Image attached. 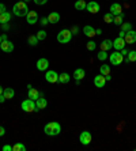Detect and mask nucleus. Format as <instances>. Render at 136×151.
I'll return each mask as SVG.
<instances>
[{
	"label": "nucleus",
	"instance_id": "obj_1",
	"mask_svg": "<svg viewBox=\"0 0 136 151\" xmlns=\"http://www.w3.org/2000/svg\"><path fill=\"white\" fill-rule=\"evenodd\" d=\"M44 132H45L48 136H57V135L61 132V125H60L57 121H50V123L45 124Z\"/></svg>",
	"mask_w": 136,
	"mask_h": 151
},
{
	"label": "nucleus",
	"instance_id": "obj_2",
	"mask_svg": "<svg viewBox=\"0 0 136 151\" xmlns=\"http://www.w3.org/2000/svg\"><path fill=\"white\" fill-rule=\"evenodd\" d=\"M29 7H27V3L26 1H18V3L14 4V7H12V12H14L15 17H26L29 12Z\"/></svg>",
	"mask_w": 136,
	"mask_h": 151
},
{
	"label": "nucleus",
	"instance_id": "obj_3",
	"mask_svg": "<svg viewBox=\"0 0 136 151\" xmlns=\"http://www.w3.org/2000/svg\"><path fill=\"white\" fill-rule=\"evenodd\" d=\"M71 40H72V33H71V30H68V29H63V30L59 32V34H57V41H59L60 44H68Z\"/></svg>",
	"mask_w": 136,
	"mask_h": 151
},
{
	"label": "nucleus",
	"instance_id": "obj_4",
	"mask_svg": "<svg viewBox=\"0 0 136 151\" xmlns=\"http://www.w3.org/2000/svg\"><path fill=\"white\" fill-rule=\"evenodd\" d=\"M22 106V110L26 113H30V112H37V106H35V101H33V99L27 98L24 99L23 102L21 104Z\"/></svg>",
	"mask_w": 136,
	"mask_h": 151
},
{
	"label": "nucleus",
	"instance_id": "obj_5",
	"mask_svg": "<svg viewBox=\"0 0 136 151\" xmlns=\"http://www.w3.org/2000/svg\"><path fill=\"white\" fill-rule=\"evenodd\" d=\"M109 60H110L112 65H120V64H122V61H124V56L120 53V50H116V52H113L112 55L109 56Z\"/></svg>",
	"mask_w": 136,
	"mask_h": 151
},
{
	"label": "nucleus",
	"instance_id": "obj_6",
	"mask_svg": "<svg viewBox=\"0 0 136 151\" xmlns=\"http://www.w3.org/2000/svg\"><path fill=\"white\" fill-rule=\"evenodd\" d=\"M91 140H93V136H91V134L89 132V131H83V132H80L79 142L83 144V146H89V144L91 143Z\"/></svg>",
	"mask_w": 136,
	"mask_h": 151
},
{
	"label": "nucleus",
	"instance_id": "obj_7",
	"mask_svg": "<svg viewBox=\"0 0 136 151\" xmlns=\"http://www.w3.org/2000/svg\"><path fill=\"white\" fill-rule=\"evenodd\" d=\"M124 41H125L127 45H132L136 42V32L135 30H129V32L125 33L124 35Z\"/></svg>",
	"mask_w": 136,
	"mask_h": 151
},
{
	"label": "nucleus",
	"instance_id": "obj_8",
	"mask_svg": "<svg viewBox=\"0 0 136 151\" xmlns=\"http://www.w3.org/2000/svg\"><path fill=\"white\" fill-rule=\"evenodd\" d=\"M45 79L49 83H57L59 82V75H57L56 71H46Z\"/></svg>",
	"mask_w": 136,
	"mask_h": 151
},
{
	"label": "nucleus",
	"instance_id": "obj_9",
	"mask_svg": "<svg viewBox=\"0 0 136 151\" xmlns=\"http://www.w3.org/2000/svg\"><path fill=\"white\" fill-rule=\"evenodd\" d=\"M0 49L3 50V52L6 53H11V52H14V44L11 41H1V44H0Z\"/></svg>",
	"mask_w": 136,
	"mask_h": 151
},
{
	"label": "nucleus",
	"instance_id": "obj_10",
	"mask_svg": "<svg viewBox=\"0 0 136 151\" xmlns=\"http://www.w3.org/2000/svg\"><path fill=\"white\" fill-rule=\"evenodd\" d=\"M26 22L29 25H34L38 22V14L35 11H29L27 15H26Z\"/></svg>",
	"mask_w": 136,
	"mask_h": 151
},
{
	"label": "nucleus",
	"instance_id": "obj_11",
	"mask_svg": "<svg viewBox=\"0 0 136 151\" xmlns=\"http://www.w3.org/2000/svg\"><path fill=\"white\" fill-rule=\"evenodd\" d=\"M86 10H87L90 14H97V12H99L101 7H99L98 1H90V3H87V6H86Z\"/></svg>",
	"mask_w": 136,
	"mask_h": 151
},
{
	"label": "nucleus",
	"instance_id": "obj_12",
	"mask_svg": "<svg viewBox=\"0 0 136 151\" xmlns=\"http://www.w3.org/2000/svg\"><path fill=\"white\" fill-rule=\"evenodd\" d=\"M35 65H37V70L38 71H46L49 67V61L45 57H41V59H38V61H37Z\"/></svg>",
	"mask_w": 136,
	"mask_h": 151
},
{
	"label": "nucleus",
	"instance_id": "obj_13",
	"mask_svg": "<svg viewBox=\"0 0 136 151\" xmlns=\"http://www.w3.org/2000/svg\"><path fill=\"white\" fill-rule=\"evenodd\" d=\"M125 41H124V38H121V37H117V38L113 41V48H114L116 50H121L125 48Z\"/></svg>",
	"mask_w": 136,
	"mask_h": 151
},
{
	"label": "nucleus",
	"instance_id": "obj_14",
	"mask_svg": "<svg viewBox=\"0 0 136 151\" xmlns=\"http://www.w3.org/2000/svg\"><path fill=\"white\" fill-rule=\"evenodd\" d=\"M105 83H106V79H105V76H104L102 74L97 75V76L94 78V84H95V87L102 88V87H105Z\"/></svg>",
	"mask_w": 136,
	"mask_h": 151
},
{
	"label": "nucleus",
	"instance_id": "obj_15",
	"mask_svg": "<svg viewBox=\"0 0 136 151\" xmlns=\"http://www.w3.org/2000/svg\"><path fill=\"white\" fill-rule=\"evenodd\" d=\"M110 14H112L113 17L122 14V7H121V4H119V3H113L112 6H110Z\"/></svg>",
	"mask_w": 136,
	"mask_h": 151
},
{
	"label": "nucleus",
	"instance_id": "obj_16",
	"mask_svg": "<svg viewBox=\"0 0 136 151\" xmlns=\"http://www.w3.org/2000/svg\"><path fill=\"white\" fill-rule=\"evenodd\" d=\"M35 106H37V112H38V110L45 109L46 106H48V101H46V98H44V97H40V98L35 101Z\"/></svg>",
	"mask_w": 136,
	"mask_h": 151
},
{
	"label": "nucleus",
	"instance_id": "obj_17",
	"mask_svg": "<svg viewBox=\"0 0 136 151\" xmlns=\"http://www.w3.org/2000/svg\"><path fill=\"white\" fill-rule=\"evenodd\" d=\"M83 34L86 35V37H90V38H93L95 35V29L91 25H86L83 27Z\"/></svg>",
	"mask_w": 136,
	"mask_h": 151
},
{
	"label": "nucleus",
	"instance_id": "obj_18",
	"mask_svg": "<svg viewBox=\"0 0 136 151\" xmlns=\"http://www.w3.org/2000/svg\"><path fill=\"white\" fill-rule=\"evenodd\" d=\"M73 78H75V81H82L84 76H86V72H84L83 68H76V70L73 71Z\"/></svg>",
	"mask_w": 136,
	"mask_h": 151
},
{
	"label": "nucleus",
	"instance_id": "obj_19",
	"mask_svg": "<svg viewBox=\"0 0 136 151\" xmlns=\"http://www.w3.org/2000/svg\"><path fill=\"white\" fill-rule=\"evenodd\" d=\"M27 98L33 99V101H37L40 98V91L37 88H29V93H27Z\"/></svg>",
	"mask_w": 136,
	"mask_h": 151
},
{
	"label": "nucleus",
	"instance_id": "obj_20",
	"mask_svg": "<svg viewBox=\"0 0 136 151\" xmlns=\"http://www.w3.org/2000/svg\"><path fill=\"white\" fill-rule=\"evenodd\" d=\"M48 21H49V23H52V25L59 23L60 14H59V12H50V14H49V17H48Z\"/></svg>",
	"mask_w": 136,
	"mask_h": 151
},
{
	"label": "nucleus",
	"instance_id": "obj_21",
	"mask_svg": "<svg viewBox=\"0 0 136 151\" xmlns=\"http://www.w3.org/2000/svg\"><path fill=\"white\" fill-rule=\"evenodd\" d=\"M113 46V42L110 41V40H104V41L101 42V50H105V52H108L109 49H112Z\"/></svg>",
	"mask_w": 136,
	"mask_h": 151
},
{
	"label": "nucleus",
	"instance_id": "obj_22",
	"mask_svg": "<svg viewBox=\"0 0 136 151\" xmlns=\"http://www.w3.org/2000/svg\"><path fill=\"white\" fill-rule=\"evenodd\" d=\"M3 95L6 97V99H12V98H14V95H15L14 88H11V87L4 88V90H3Z\"/></svg>",
	"mask_w": 136,
	"mask_h": 151
},
{
	"label": "nucleus",
	"instance_id": "obj_23",
	"mask_svg": "<svg viewBox=\"0 0 136 151\" xmlns=\"http://www.w3.org/2000/svg\"><path fill=\"white\" fill-rule=\"evenodd\" d=\"M124 61L125 63H133V61H136V50H129L127 57L124 59Z\"/></svg>",
	"mask_w": 136,
	"mask_h": 151
},
{
	"label": "nucleus",
	"instance_id": "obj_24",
	"mask_svg": "<svg viewBox=\"0 0 136 151\" xmlns=\"http://www.w3.org/2000/svg\"><path fill=\"white\" fill-rule=\"evenodd\" d=\"M11 19V14L8 12V11H6V12H3V14H0V23L3 25V23H8Z\"/></svg>",
	"mask_w": 136,
	"mask_h": 151
},
{
	"label": "nucleus",
	"instance_id": "obj_25",
	"mask_svg": "<svg viewBox=\"0 0 136 151\" xmlns=\"http://www.w3.org/2000/svg\"><path fill=\"white\" fill-rule=\"evenodd\" d=\"M70 79H71V76L67 72H63V74L59 75V83H63V84L70 83Z\"/></svg>",
	"mask_w": 136,
	"mask_h": 151
},
{
	"label": "nucleus",
	"instance_id": "obj_26",
	"mask_svg": "<svg viewBox=\"0 0 136 151\" xmlns=\"http://www.w3.org/2000/svg\"><path fill=\"white\" fill-rule=\"evenodd\" d=\"M86 6H87V3L84 0H78L76 3H75V10L83 11V10H86Z\"/></svg>",
	"mask_w": 136,
	"mask_h": 151
},
{
	"label": "nucleus",
	"instance_id": "obj_27",
	"mask_svg": "<svg viewBox=\"0 0 136 151\" xmlns=\"http://www.w3.org/2000/svg\"><path fill=\"white\" fill-rule=\"evenodd\" d=\"M99 71H101V74L104 75V76H108V75H110V67H109L108 64H102L101 68H99Z\"/></svg>",
	"mask_w": 136,
	"mask_h": 151
},
{
	"label": "nucleus",
	"instance_id": "obj_28",
	"mask_svg": "<svg viewBox=\"0 0 136 151\" xmlns=\"http://www.w3.org/2000/svg\"><path fill=\"white\" fill-rule=\"evenodd\" d=\"M38 41H40V40L37 38V35H30V37H29V40H27V44L30 46H37V45H38Z\"/></svg>",
	"mask_w": 136,
	"mask_h": 151
},
{
	"label": "nucleus",
	"instance_id": "obj_29",
	"mask_svg": "<svg viewBox=\"0 0 136 151\" xmlns=\"http://www.w3.org/2000/svg\"><path fill=\"white\" fill-rule=\"evenodd\" d=\"M124 14H120V15H116L114 17V19H113V23L114 25H117V26H121L122 23H124Z\"/></svg>",
	"mask_w": 136,
	"mask_h": 151
},
{
	"label": "nucleus",
	"instance_id": "obj_30",
	"mask_svg": "<svg viewBox=\"0 0 136 151\" xmlns=\"http://www.w3.org/2000/svg\"><path fill=\"white\" fill-rule=\"evenodd\" d=\"M86 48H87V50L93 52V50H95V48H97V42H94L93 40H90V41L87 42V45H86Z\"/></svg>",
	"mask_w": 136,
	"mask_h": 151
},
{
	"label": "nucleus",
	"instance_id": "obj_31",
	"mask_svg": "<svg viewBox=\"0 0 136 151\" xmlns=\"http://www.w3.org/2000/svg\"><path fill=\"white\" fill-rule=\"evenodd\" d=\"M12 151H26V147L22 143H17L12 146Z\"/></svg>",
	"mask_w": 136,
	"mask_h": 151
},
{
	"label": "nucleus",
	"instance_id": "obj_32",
	"mask_svg": "<svg viewBox=\"0 0 136 151\" xmlns=\"http://www.w3.org/2000/svg\"><path fill=\"white\" fill-rule=\"evenodd\" d=\"M113 19H114V17H113L110 12H108V14L104 15V22H105V23H112Z\"/></svg>",
	"mask_w": 136,
	"mask_h": 151
},
{
	"label": "nucleus",
	"instance_id": "obj_33",
	"mask_svg": "<svg viewBox=\"0 0 136 151\" xmlns=\"http://www.w3.org/2000/svg\"><path fill=\"white\" fill-rule=\"evenodd\" d=\"M97 57H98V60L104 61V60H106L109 56H108V53L105 52V50H99V52H98V55H97Z\"/></svg>",
	"mask_w": 136,
	"mask_h": 151
},
{
	"label": "nucleus",
	"instance_id": "obj_34",
	"mask_svg": "<svg viewBox=\"0 0 136 151\" xmlns=\"http://www.w3.org/2000/svg\"><path fill=\"white\" fill-rule=\"evenodd\" d=\"M37 38L40 40V41H42V40H45L46 38V32L45 30H40V32H37Z\"/></svg>",
	"mask_w": 136,
	"mask_h": 151
},
{
	"label": "nucleus",
	"instance_id": "obj_35",
	"mask_svg": "<svg viewBox=\"0 0 136 151\" xmlns=\"http://www.w3.org/2000/svg\"><path fill=\"white\" fill-rule=\"evenodd\" d=\"M121 30L122 32H129V30H132V26H131V23H128V22H124L121 25Z\"/></svg>",
	"mask_w": 136,
	"mask_h": 151
},
{
	"label": "nucleus",
	"instance_id": "obj_36",
	"mask_svg": "<svg viewBox=\"0 0 136 151\" xmlns=\"http://www.w3.org/2000/svg\"><path fill=\"white\" fill-rule=\"evenodd\" d=\"M33 1H34L37 6H44V4H46V1H48V0H33Z\"/></svg>",
	"mask_w": 136,
	"mask_h": 151
},
{
	"label": "nucleus",
	"instance_id": "obj_37",
	"mask_svg": "<svg viewBox=\"0 0 136 151\" xmlns=\"http://www.w3.org/2000/svg\"><path fill=\"white\" fill-rule=\"evenodd\" d=\"M40 23H41L42 26H46L49 23V21H48V18H42L41 21H40Z\"/></svg>",
	"mask_w": 136,
	"mask_h": 151
},
{
	"label": "nucleus",
	"instance_id": "obj_38",
	"mask_svg": "<svg viewBox=\"0 0 136 151\" xmlns=\"http://www.w3.org/2000/svg\"><path fill=\"white\" fill-rule=\"evenodd\" d=\"M3 151H12V146H8V144H4V146H3Z\"/></svg>",
	"mask_w": 136,
	"mask_h": 151
},
{
	"label": "nucleus",
	"instance_id": "obj_39",
	"mask_svg": "<svg viewBox=\"0 0 136 151\" xmlns=\"http://www.w3.org/2000/svg\"><path fill=\"white\" fill-rule=\"evenodd\" d=\"M78 32H79V29H78L76 26H73V27L71 29V33H72V35L73 34H78Z\"/></svg>",
	"mask_w": 136,
	"mask_h": 151
},
{
	"label": "nucleus",
	"instance_id": "obj_40",
	"mask_svg": "<svg viewBox=\"0 0 136 151\" xmlns=\"http://www.w3.org/2000/svg\"><path fill=\"white\" fill-rule=\"evenodd\" d=\"M3 12H6V6L3 3H0V14H3Z\"/></svg>",
	"mask_w": 136,
	"mask_h": 151
},
{
	"label": "nucleus",
	"instance_id": "obj_41",
	"mask_svg": "<svg viewBox=\"0 0 136 151\" xmlns=\"http://www.w3.org/2000/svg\"><path fill=\"white\" fill-rule=\"evenodd\" d=\"M120 53H121L122 56H127V55H128V50H127L125 48H124V49H121V50H120Z\"/></svg>",
	"mask_w": 136,
	"mask_h": 151
},
{
	"label": "nucleus",
	"instance_id": "obj_42",
	"mask_svg": "<svg viewBox=\"0 0 136 151\" xmlns=\"http://www.w3.org/2000/svg\"><path fill=\"white\" fill-rule=\"evenodd\" d=\"M4 134H6V129H4L3 127L0 125V136H4Z\"/></svg>",
	"mask_w": 136,
	"mask_h": 151
},
{
	"label": "nucleus",
	"instance_id": "obj_43",
	"mask_svg": "<svg viewBox=\"0 0 136 151\" xmlns=\"http://www.w3.org/2000/svg\"><path fill=\"white\" fill-rule=\"evenodd\" d=\"M1 29H3V30H8L10 26H8V23H3V25H1Z\"/></svg>",
	"mask_w": 136,
	"mask_h": 151
},
{
	"label": "nucleus",
	"instance_id": "obj_44",
	"mask_svg": "<svg viewBox=\"0 0 136 151\" xmlns=\"http://www.w3.org/2000/svg\"><path fill=\"white\" fill-rule=\"evenodd\" d=\"M102 34V29H97L95 30V35H101Z\"/></svg>",
	"mask_w": 136,
	"mask_h": 151
},
{
	"label": "nucleus",
	"instance_id": "obj_45",
	"mask_svg": "<svg viewBox=\"0 0 136 151\" xmlns=\"http://www.w3.org/2000/svg\"><path fill=\"white\" fill-rule=\"evenodd\" d=\"M124 35H125V32H122V30H121V32L119 33V37H121V38H124Z\"/></svg>",
	"mask_w": 136,
	"mask_h": 151
},
{
	"label": "nucleus",
	"instance_id": "obj_46",
	"mask_svg": "<svg viewBox=\"0 0 136 151\" xmlns=\"http://www.w3.org/2000/svg\"><path fill=\"white\" fill-rule=\"evenodd\" d=\"M4 101H6V97L1 94V95H0V104H1V102H4Z\"/></svg>",
	"mask_w": 136,
	"mask_h": 151
},
{
	"label": "nucleus",
	"instance_id": "obj_47",
	"mask_svg": "<svg viewBox=\"0 0 136 151\" xmlns=\"http://www.w3.org/2000/svg\"><path fill=\"white\" fill-rule=\"evenodd\" d=\"M1 41H7V34H3V35H1Z\"/></svg>",
	"mask_w": 136,
	"mask_h": 151
},
{
	"label": "nucleus",
	"instance_id": "obj_48",
	"mask_svg": "<svg viewBox=\"0 0 136 151\" xmlns=\"http://www.w3.org/2000/svg\"><path fill=\"white\" fill-rule=\"evenodd\" d=\"M105 79H106V82H108V81H112V76H110V75H108V76H105Z\"/></svg>",
	"mask_w": 136,
	"mask_h": 151
},
{
	"label": "nucleus",
	"instance_id": "obj_49",
	"mask_svg": "<svg viewBox=\"0 0 136 151\" xmlns=\"http://www.w3.org/2000/svg\"><path fill=\"white\" fill-rule=\"evenodd\" d=\"M3 90H4V88H3V87H1V86H0V95L3 94Z\"/></svg>",
	"mask_w": 136,
	"mask_h": 151
},
{
	"label": "nucleus",
	"instance_id": "obj_50",
	"mask_svg": "<svg viewBox=\"0 0 136 151\" xmlns=\"http://www.w3.org/2000/svg\"><path fill=\"white\" fill-rule=\"evenodd\" d=\"M23 1H26V3H27V1H30V0H23Z\"/></svg>",
	"mask_w": 136,
	"mask_h": 151
},
{
	"label": "nucleus",
	"instance_id": "obj_51",
	"mask_svg": "<svg viewBox=\"0 0 136 151\" xmlns=\"http://www.w3.org/2000/svg\"><path fill=\"white\" fill-rule=\"evenodd\" d=\"M0 44H1V35H0Z\"/></svg>",
	"mask_w": 136,
	"mask_h": 151
},
{
	"label": "nucleus",
	"instance_id": "obj_52",
	"mask_svg": "<svg viewBox=\"0 0 136 151\" xmlns=\"http://www.w3.org/2000/svg\"><path fill=\"white\" fill-rule=\"evenodd\" d=\"M0 50H1V49H0Z\"/></svg>",
	"mask_w": 136,
	"mask_h": 151
}]
</instances>
